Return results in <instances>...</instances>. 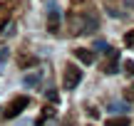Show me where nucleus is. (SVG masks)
Segmentation results:
<instances>
[{
  "instance_id": "12",
  "label": "nucleus",
  "mask_w": 134,
  "mask_h": 126,
  "mask_svg": "<svg viewBox=\"0 0 134 126\" xmlns=\"http://www.w3.org/2000/svg\"><path fill=\"white\" fill-rule=\"evenodd\" d=\"M124 69H127L129 77H134V59H127V62H124Z\"/></svg>"
},
{
  "instance_id": "8",
  "label": "nucleus",
  "mask_w": 134,
  "mask_h": 126,
  "mask_svg": "<svg viewBox=\"0 0 134 126\" xmlns=\"http://www.w3.org/2000/svg\"><path fill=\"white\" fill-rule=\"evenodd\" d=\"M107 126H132V121L124 116V114H122V116H114V119H112V121L107 124Z\"/></svg>"
},
{
  "instance_id": "14",
  "label": "nucleus",
  "mask_w": 134,
  "mask_h": 126,
  "mask_svg": "<svg viewBox=\"0 0 134 126\" xmlns=\"http://www.w3.org/2000/svg\"><path fill=\"white\" fill-rule=\"evenodd\" d=\"M129 92H132V99H134V84H132V89H129Z\"/></svg>"
},
{
  "instance_id": "11",
  "label": "nucleus",
  "mask_w": 134,
  "mask_h": 126,
  "mask_svg": "<svg viewBox=\"0 0 134 126\" xmlns=\"http://www.w3.org/2000/svg\"><path fill=\"white\" fill-rule=\"evenodd\" d=\"M124 42H127V47H134V30H129L124 35Z\"/></svg>"
},
{
  "instance_id": "4",
  "label": "nucleus",
  "mask_w": 134,
  "mask_h": 126,
  "mask_svg": "<svg viewBox=\"0 0 134 126\" xmlns=\"http://www.w3.org/2000/svg\"><path fill=\"white\" fill-rule=\"evenodd\" d=\"M27 104H30V99H27V97L15 99V102L10 104V109L5 111V116H8V119H13V116H18V114H23V109H27Z\"/></svg>"
},
{
  "instance_id": "10",
  "label": "nucleus",
  "mask_w": 134,
  "mask_h": 126,
  "mask_svg": "<svg viewBox=\"0 0 134 126\" xmlns=\"http://www.w3.org/2000/svg\"><path fill=\"white\" fill-rule=\"evenodd\" d=\"M0 35H3V37H13V35H15V22H8V25H5V30H3Z\"/></svg>"
},
{
  "instance_id": "3",
  "label": "nucleus",
  "mask_w": 134,
  "mask_h": 126,
  "mask_svg": "<svg viewBox=\"0 0 134 126\" xmlns=\"http://www.w3.org/2000/svg\"><path fill=\"white\" fill-rule=\"evenodd\" d=\"M57 27H60V10L55 3H50L47 5V30L52 35H57Z\"/></svg>"
},
{
  "instance_id": "1",
  "label": "nucleus",
  "mask_w": 134,
  "mask_h": 126,
  "mask_svg": "<svg viewBox=\"0 0 134 126\" xmlns=\"http://www.w3.org/2000/svg\"><path fill=\"white\" fill-rule=\"evenodd\" d=\"M75 30L77 35H92L99 30V17H97L92 10H85V12L75 15Z\"/></svg>"
},
{
  "instance_id": "5",
  "label": "nucleus",
  "mask_w": 134,
  "mask_h": 126,
  "mask_svg": "<svg viewBox=\"0 0 134 126\" xmlns=\"http://www.w3.org/2000/svg\"><path fill=\"white\" fill-rule=\"evenodd\" d=\"M107 111H112L114 116H122V114H127V111H129V104H127V102H109Z\"/></svg>"
},
{
  "instance_id": "7",
  "label": "nucleus",
  "mask_w": 134,
  "mask_h": 126,
  "mask_svg": "<svg viewBox=\"0 0 134 126\" xmlns=\"http://www.w3.org/2000/svg\"><path fill=\"white\" fill-rule=\"evenodd\" d=\"M75 57L77 59H80V62L82 64H92V62H94V54H90V49H75Z\"/></svg>"
},
{
  "instance_id": "13",
  "label": "nucleus",
  "mask_w": 134,
  "mask_h": 126,
  "mask_svg": "<svg viewBox=\"0 0 134 126\" xmlns=\"http://www.w3.org/2000/svg\"><path fill=\"white\" fill-rule=\"evenodd\" d=\"M94 49H104V52H109V45H107L104 40H97V42H94Z\"/></svg>"
},
{
  "instance_id": "6",
  "label": "nucleus",
  "mask_w": 134,
  "mask_h": 126,
  "mask_svg": "<svg viewBox=\"0 0 134 126\" xmlns=\"http://www.w3.org/2000/svg\"><path fill=\"white\" fill-rule=\"evenodd\" d=\"M40 82H42V74H40V72H30V74H25V77H23V84H25V87H37Z\"/></svg>"
},
{
  "instance_id": "2",
  "label": "nucleus",
  "mask_w": 134,
  "mask_h": 126,
  "mask_svg": "<svg viewBox=\"0 0 134 126\" xmlns=\"http://www.w3.org/2000/svg\"><path fill=\"white\" fill-rule=\"evenodd\" d=\"M82 82V69L75 67V64H67L65 67V79H62V87L70 92V89H75L77 84Z\"/></svg>"
},
{
  "instance_id": "9",
  "label": "nucleus",
  "mask_w": 134,
  "mask_h": 126,
  "mask_svg": "<svg viewBox=\"0 0 134 126\" xmlns=\"http://www.w3.org/2000/svg\"><path fill=\"white\" fill-rule=\"evenodd\" d=\"M8 59H10V49L8 47H0V67H5Z\"/></svg>"
}]
</instances>
